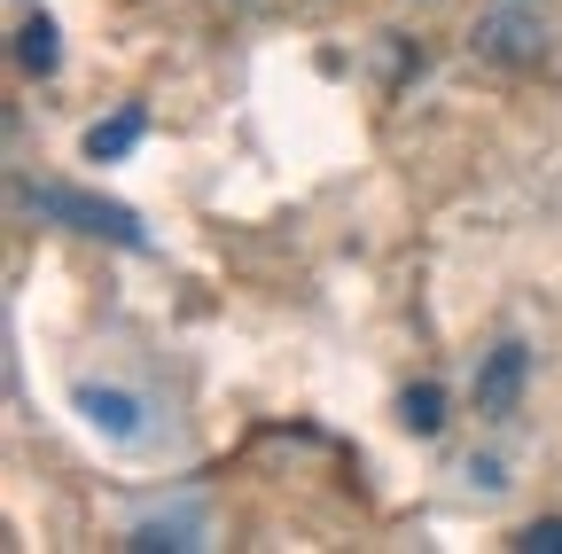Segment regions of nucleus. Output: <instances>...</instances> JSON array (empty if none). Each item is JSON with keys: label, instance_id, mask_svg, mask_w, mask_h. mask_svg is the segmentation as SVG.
I'll use <instances>...</instances> for the list:
<instances>
[{"label": "nucleus", "instance_id": "4", "mask_svg": "<svg viewBox=\"0 0 562 554\" xmlns=\"http://www.w3.org/2000/svg\"><path fill=\"white\" fill-rule=\"evenodd\" d=\"M524 383H531V352L516 336H501L484 352V368H476V414H484V422H508V414L524 406Z\"/></svg>", "mask_w": 562, "mask_h": 554}, {"label": "nucleus", "instance_id": "3", "mask_svg": "<svg viewBox=\"0 0 562 554\" xmlns=\"http://www.w3.org/2000/svg\"><path fill=\"white\" fill-rule=\"evenodd\" d=\"M70 406H79V422L110 445H140L149 438V398L125 391V383H70Z\"/></svg>", "mask_w": 562, "mask_h": 554}, {"label": "nucleus", "instance_id": "9", "mask_svg": "<svg viewBox=\"0 0 562 554\" xmlns=\"http://www.w3.org/2000/svg\"><path fill=\"white\" fill-rule=\"evenodd\" d=\"M524 554H562V516H539V523H524V539H516Z\"/></svg>", "mask_w": 562, "mask_h": 554}, {"label": "nucleus", "instance_id": "10", "mask_svg": "<svg viewBox=\"0 0 562 554\" xmlns=\"http://www.w3.org/2000/svg\"><path fill=\"white\" fill-rule=\"evenodd\" d=\"M461 476H469V484H476V493H501V484H508V476H501V461H469V468H461Z\"/></svg>", "mask_w": 562, "mask_h": 554}, {"label": "nucleus", "instance_id": "7", "mask_svg": "<svg viewBox=\"0 0 562 554\" xmlns=\"http://www.w3.org/2000/svg\"><path fill=\"white\" fill-rule=\"evenodd\" d=\"M125 546H203V516H149V523H133Z\"/></svg>", "mask_w": 562, "mask_h": 554}, {"label": "nucleus", "instance_id": "8", "mask_svg": "<svg viewBox=\"0 0 562 554\" xmlns=\"http://www.w3.org/2000/svg\"><path fill=\"white\" fill-rule=\"evenodd\" d=\"M398 422H406L414 438H438V430H446V391H438V383H414V391L398 398Z\"/></svg>", "mask_w": 562, "mask_h": 554}, {"label": "nucleus", "instance_id": "1", "mask_svg": "<svg viewBox=\"0 0 562 554\" xmlns=\"http://www.w3.org/2000/svg\"><path fill=\"white\" fill-rule=\"evenodd\" d=\"M24 212L47 219V227H70V235L117 242V250H157L149 227H140L125 203H110V195H94V188H70V180H32V188H24Z\"/></svg>", "mask_w": 562, "mask_h": 554}, {"label": "nucleus", "instance_id": "2", "mask_svg": "<svg viewBox=\"0 0 562 554\" xmlns=\"http://www.w3.org/2000/svg\"><path fill=\"white\" fill-rule=\"evenodd\" d=\"M469 47H476L484 63H508V71H531V63L547 55V24L524 9V0H508V9H484V16H476Z\"/></svg>", "mask_w": 562, "mask_h": 554}, {"label": "nucleus", "instance_id": "6", "mask_svg": "<svg viewBox=\"0 0 562 554\" xmlns=\"http://www.w3.org/2000/svg\"><path fill=\"white\" fill-rule=\"evenodd\" d=\"M16 63L32 79H55V63H63V32H55V16H24L16 24Z\"/></svg>", "mask_w": 562, "mask_h": 554}, {"label": "nucleus", "instance_id": "5", "mask_svg": "<svg viewBox=\"0 0 562 554\" xmlns=\"http://www.w3.org/2000/svg\"><path fill=\"white\" fill-rule=\"evenodd\" d=\"M140 133H149V117H140V110H117V117L87 125V165H117V157H133V149H140Z\"/></svg>", "mask_w": 562, "mask_h": 554}]
</instances>
